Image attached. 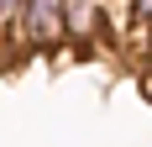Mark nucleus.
<instances>
[{
  "label": "nucleus",
  "mask_w": 152,
  "mask_h": 147,
  "mask_svg": "<svg viewBox=\"0 0 152 147\" xmlns=\"http://www.w3.org/2000/svg\"><path fill=\"white\" fill-rule=\"evenodd\" d=\"M63 26H68V47H94L105 32V0H68Z\"/></svg>",
  "instance_id": "nucleus-2"
},
{
  "label": "nucleus",
  "mask_w": 152,
  "mask_h": 147,
  "mask_svg": "<svg viewBox=\"0 0 152 147\" xmlns=\"http://www.w3.org/2000/svg\"><path fill=\"white\" fill-rule=\"evenodd\" d=\"M21 11H26V0H0V32H16Z\"/></svg>",
  "instance_id": "nucleus-3"
},
{
  "label": "nucleus",
  "mask_w": 152,
  "mask_h": 147,
  "mask_svg": "<svg viewBox=\"0 0 152 147\" xmlns=\"http://www.w3.org/2000/svg\"><path fill=\"white\" fill-rule=\"evenodd\" d=\"M131 11H137V21H152V0H131Z\"/></svg>",
  "instance_id": "nucleus-4"
},
{
  "label": "nucleus",
  "mask_w": 152,
  "mask_h": 147,
  "mask_svg": "<svg viewBox=\"0 0 152 147\" xmlns=\"http://www.w3.org/2000/svg\"><path fill=\"white\" fill-rule=\"evenodd\" d=\"M63 5H68V0H26V11H21V21H16L11 37H21L26 53H58V47L68 42Z\"/></svg>",
  "instance_id": "nucleus-1"
}]
</instances>
